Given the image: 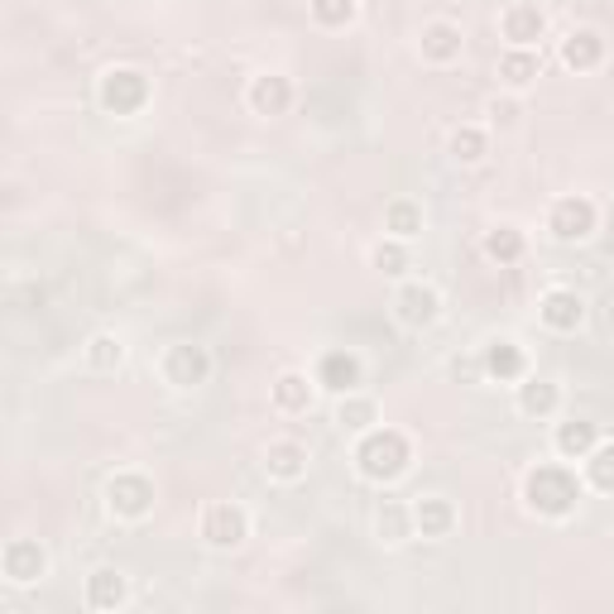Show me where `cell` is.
<instances>
[{"label": "cell", "mask_w": 614, "mask_h": 614, "mask_svg": "<svg viewBox=\"0 0 614 614\" xmlns=\"http://www.w3.org/2000/svg\"><path fill=\"white\" fill-rule=\"evenodd\" d=\"M413 461V447L409 437L399 433V427H370V433L360 437L356 447V466L365 480H375V485H389V480H399L403 470Z\"/></svg>", "instance_id": "1"}, {"label": "cell", "mask_w": 614, "mask_h": 614, "mask_svg": "<svg viewBox=\"0 0 614 614\" xmlns=\"http://www.w3.org/2000/svg\"><path fill=\"white\" fill-rule=\"evenodd\" d=\"M524 500L533 514H543V518H561V514H571L581 500V480L571 476L567 466H533L528 476H524Z\"/></svg>", "instance_id": "2"}, {"label": "cell", "mask_w": 614, "mask_h": 614, "mask_svg": "<svg viewBox=\"0 0 614 614\" xmlns=\"http://www.w3.org/2000/svg\"><path fill=\"white\" fill-rule=\"evenodd\" d=\"M97 97H101V107H107L111 115H135L149 101V77L135 72V68H111L107 77H101Z\"/></svg>", "instance_id": "3"}, {"label": "cell", "mask_w": 614, "mask_h": 614, "mask_svg": "<svg viewBox=\"0 0 614 614\" xmlns=\"http://www.w3.org/2000/svg\"><path fill=\"white\" fill-rule=\"evenodd\" d=\"M107 504L115 518H145L154 509V485L149 476H139V470H121V476L107 480Z\"/></svg>", "instance_id": "4"}, {"label": "cell", "mask_w": 614, "mask_h": 614, "mask_svg": "<svg viewBox=\"0 0 614 614\" xmlns=\"http://www.w3.org/2000/svg\"><path fill=\"white\" fill-rule=\"evenodd\" d=\"M202 538L221 547V552H231V547H241L250 538V514H245L241 504H212L202 514Z\"/></svg>", "instance_id": "5"}, {"label": "cell", "mask_w": 614, "mask_h": 614, "mask_svg": "<svg viewBox=\"0 0 614 614\" xmlns=\"http://www.w3.org/2000/svg\"><path fill=\"white\" fill-rule=\"evenodd\" d=\"M0 571H5L10 585H34L48 571V552L34 538H10L5 552H0Z\"/></svg>", "instance_id": "6"}, {"label": "cell", "mask_w": 614, "mask_h": 614, "mask_svg": "<svg viewBox=\"0 0 614 614\" xmlns=\"http://www.w3.org/2000/svg\"><path fill=\"white\" fill-rule=\"evenodd\" d=\"M394 317L409 326V332H423V326H433L442 317L437 289H427V283H403L399 298H394Z\"/></svg>", "instance_id": "7"}, {"label": "cell", "mask_w": 614, "mask_h": 614, "mask_svg": "<svg viewBox=\"0 0 614 614\" xmlns=\"http://www.w3.org/2000/svg\"><path fill=\"white\" fill-rule=\"evenodd\" d=\"M206 375H212V356H206L202 346H168V356H164V380L168 384H178V389H198L206 384Z\"/></svg>", "instance_id": "8"}, {"label": "cell", "mask_w": 614, "mask_h": 614, "mask_svg": "<svg viewBox=\"0 0 614 614\" xmlns=\"http://www.w3.org/2000/svg\"><path fill=\"white\" fill-rule=\"evenodd\" d=\"M547 226H552V235H557V241H567V245L585 241V235L595 231V202L591 198H557Z\"/></svg>", "instance_id": "9"}, {"label": "cell", "mask_w": 614, "mask_h": 614, "mask_svg": "<svg viewBox=\"0 0 614 614\" xmlns=\"http://www.w3.org/2000/svg\"><path fill=\"white\" fill-rule=\"evenodd\" d=\"M500 30H504V38H509L514 48H533V44H538V38L547 34V15H543L538 5H533V0H514V5L504 10Z\"/></svg>", "instance_id": "10"}, {"label": "cell", "mask_w": 614, "mask_h": 614, "mask_svg": "<svg viewBox=\"0 0 614 614\" xmlns=\"http://www.w3.org/2000/svg\"><path fill=\"white\" fill-rule=\"evenodd\" d=\"M461 30L447 20H437V24H427L423 34H417V54H423V63H433V68H447V63L461 58Z\"/></svg>", "instance_id": "11"}, {"label": "cell", "mask_w": 614, "mask_h": 614, "mask_svg": "<svg viewBox=\"0 0 614 614\" xmlns=\"http://www.w3.org/2000/svg\"><path fill=\"white\" fill-rule=\"evenodd\" d=\"M538 317H543V326H552V332H577L585 322V303H581V293H571V289H552V293H543Z\"/></svg>", "instance_id": "12"}, {"label": "cell", "mask_w": 614, "mask_h": 614, "mask_svg": "<svg viewBox=\"0 0 614 614\" xmlns=\"http://www.w3.org/2000/svg\"><path fill=\"white\" fill-rule=\"evenodd\" d=\"M317 384L332 389V394H356L360 389V360L350 350H326L317 365Z\"/></svg>", "instance_id": "13"}, {"label": "cell", "mask_w": 614, "mask_h": 614, "mask_svg": "<svg viewBox=\"0 0 614 614\" xmlns=\"http://www.w3.org/2000/svg\"><path fill=\"white\" fill-rule=\"evenodd\" d=\"M413 528L423 533V538H447L456 528V509L451 500H442V494H417L413 504Z\"/></svg>", "instance_id": "14"}, {"label": "cell", "mask_w": 614, "mask_h": 614, "mask_svg": "<svg viewBox=\"0 0 614 614\" xmlns=\"http://www.w3.org/2000/svg\"><path fill=\"white\" fill-rule=\"evenodd\" d=\"M600 58H605V38L595 30H571L561 38V63H567L571 72H595Z\"/></svg>", "instance_id": "15"}, {"label": "cell", "mask_w": 614, "mask_h": 614, "mask_svg": "<svg viewBox=\"0 0 614 614\" xmlns=\"http://www.w3.org/2000/svg\"><path fill=\"white\" fill-rule=\"evenodd\" d=\"M250 107H255V115H283L293 107V82L289 77H279V72L255 77L250 82Z\"/></svg>", "instance_id": "16"}, {"label": "cell", "mask_w": 614, "mask_h": 614, "mask_svg": "<svg viewBox=\"0 0 614 614\" xmlns=\"http://www.w3.org/2000/svg\"><path fill=\"white\" fill-rule=\"evenodd\" d=\"M265 470H269L273 480H303V476H308V447H303V442H293V437L269 442Z\"/></svg>", "instance_id": "17"}, {"label": "cell", "mask_w": 614, "mask_h": 614, "mask_svg": "<svg viewBox=\"0 0 614 614\" xmlns=\"http://www.w3.org/2000/svg\"><path fill=\"white\" fill-rule=\"evenodd\" d=\"M125 577L115 567H101L87 577V610H121L125 605Z\"/></svg>", "instance_id": "18"}, {"label": "cell", "mask_w": 614, "mask_h": 614, "mask_svg": "<svg viewBox=\"0 0 614 614\" xmlns=\"http://www.w3.org/2000/svg\"><path fill=\"white\" fill-rule=\"evenodd\" d=\"M375 533H380V543H409L413 538V504L403 500H384L375 509Z\"/></svg>", "instance_id": "19"}, {"label": "cell", "mask_w": 614, "mask_h": 614, "mask_svg": "<svg viewBox=\"0 0 614 614\" xmlns=\"http://www.w3.org/2000/svg\"><path fill=\"white\" fill-rule=\"evenodd\" d=\"M600 447V427L585 423V417H577V423H561L557 427V451L567 456V461H585Z\"/></svg>", "instance_id": "20"}, {"label": "cell", "mask_w": 614, "mask_h": 614, "mask_svg": "<svg viewBox=\"0 0 614 614\" xmlns=\"http://www.w3.org/2000/svg\"><path fill=\"white\" fill-rule=\"evenodd\" d=\"M273 403H279L283 413H308V409H312V384H308V375H298V370L279 375V380H273Z\"/></svg>", "instance_id": "21"}, {"label": "cell", "mask_w": 614, "mask_h": 614, "mask_svg": "<svg viewBox=\"0 0 614 614\" xmlns=\"http://www.w3.org/2000/svg\"><path fill=\"white\" fill-rule=\"evenodd\" d=\"M485 370L494 380H524V350L514 342H490L485 346Z\"/></svg>", "instance_id": "22"}, {"label": "cell", "mask_w": 614, "mask_h": 614, "mask_svg": "<svg viewBox=\"0 0 614 614\" xmlns=\"http://www.w3.org/2000/svg\"><path fill=\"white\" fill-rule=\"evenodd\" d=\"M485 259H494V265H518V259H524V231L518 226H494L485 235Z\"/></svg>", "instance_id": "23"}, {"label": "cell", "mask_w": 614, "mask_h": 614, "mask_svg": "<svg viewBox=\"0 0 614 614\" xmlns=\"http://www.w3.org/2000/svg\"><path fill=\"white\" fill-rule=\"evenodd\" d=\"M447 149H451L456 164H480V159H485V149H490V139H485V130H480V125H456L451 139H447Z\"/></svg>", "instance_id": "24"}, {"label": "cell", "mask_w": 614, "mask_h": 614, "mask_svg": "<svg viewBox=\"0 0 614 614\" xmlns=\"http://www.w3.org/2000/svg\"><path fill=\"white\" fill-rule=\"evenodd\" d=\"M384 231L394 235V241H409V235H417V231H423V206L409 202V198L389 202L384 206Z\"/></svg>", "instance_id": "25"}, {"label": "cell", "mask_w": 614, "mask_h": 614, "mask_svg": "<svg viewBox=\"0 0 614 614\" xmlns=\"http://www.w3.org/2000/svg\"><path fill=\"white\" fill-rule=\"evenodd\" d=\"M500 77L509 87L538 82V54H533V48H509V54L500 58Z\"/></svg>", "instance_id": "26"}, {"label": "cell", "mask_w": 614, "mask_h": 614, "mask_svg": "<svg viewBox=\"0 0 614 614\" xmlns=\"http://www.w3.org/2000/svg\"><path fill=\"white\" fill-rule=\"evenodd\" d=\"M557 384H547V380H528L524 389H518V409H524L528 417H552L557 413Z\"/></svg>", "instance_id": "27"}, {"label": "cell", "mask_w": 614, "mask_h": 614, "mask_svg": "<svg viewBox=\"0 0 614 614\" xmlns=\"http://www.w3.org/2000/svg\"><path fill=\"white\" fill-rule=\"evenodd\" d=\"M585 480L600 494H614V442H600V447L585 456Z\"/></svg>", "instance_id": "28"}, {"label": "cell", "mask_w": 614, "mask_h": 614, "mask_svg": "<svg viewBox=\"0 0 614 614\" xmlns=\"http://www.w3.org/2000/svg\"><path fill=\"white\" fill-rule=\"evenodd\" d=\"M375 403L370 399H356V394H342V409H336V423L346 427V433H370L375 427Z\"/></svg>", "instance_id": "29"}, {"label": "cell", "mask_w": 614, "mask_h": 614, "mask_svg": "<svg viewBox=\"0 0 614 614\" xmlns=\"http://www.w3.org/2000/svg\"><path fill=\"white\" fill-rule=\"evenodd\" d=\"M125 360V346H121V336H111V332H97L87 342V365L91 370H115V365Z\"/></svg>", "instance_id": "30"}, {"label": "cell", "mask_w": 614, "mask_h": 614, "mask_svg": "<svg viewBox=\"0 0 614 614\" xmlns=\"http://www.w3.org/2000/svg\"><path fill=\"white\" fill-rule=\"evenodd\" d=\"M312 20L322 30H346L356 20V0H312Z\"/></svg>", "instance_id": "31"}, {"label": "cell", "mask_w": 614, "mask_h": 614, "mask_svg": "<svg viewBox=\"0 0 614 614\" xmlns=\"http://www.w3.org/2000/svg\"><path fill=\"white\" fill-rule=\"evenodd\" d=\"M370 265L380 269V273H389V279H399V273L409 269V250H403L399 241H380V245L370 250Z\"/></svg>", "instance_id": "32"}, {"label": "cell", "mask_w": 614, "mask_h": 614, "mask_svg": "<svg viewBox=\"0 0 614 614\" xmlns=\"http://www.w3.org/2000/svg\"><path fill=\"white\" fill-rule=\"evenodd\" d=\"M490 121L494 125H514L518 121V101H500V97H494L490 101Z\"/></svg>", "instance_id": "33"}]
</instances>
